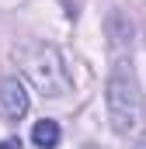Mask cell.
<instances>
[{"label": "cell", "instance_id": "8992f818", "mask_svg": "<svg viewBox=\"0 0 146 149\" xmlns=\"http://www.w3.org/2000/svg\"><path fill=\"white\" fill-rule=\"evenodd\" d=\"M0 149H21V139H4Z\"/></svg>", "mask_w": 146, "mask_h": 149}, {"label": "cell", "instance_id": "5b68a950", "mask_svg": "<svg viewBox=\"0 0 146 149\" xmlns=\"http://www.w3.org/2000/svg\"><path fill=\"white\" fill-rule=\"evenodd\" d=\"M59 121H52V118H42V121H35V128H32V142H35L38 149H56L59 146Z\"/></svg>", "mask_w": 146, "mask_h": 149}, {"label": "cell", "instance_id": "3957f363", "mask_svg": "<svg viewBox=\"0 0 146 149\" xmlns=\"http://www.w3.org/2000/svg\"><path fill=\"white\" fill-rule=\"evenodd\" d=\"M28 108H32V97H28L25 83L18 76H4V83H0V111L11 121H21L28 114Z\"/></svg>", "mask_w": 146, "mask_h": 149}, {"label": "cell", "instance_id": "6da1fadb", "mask_svg": "<svg viewBox=\"0 0 146 149\" xmlns=\"http://www.w3.org/2000/svg\"><path fill=\"white\" fill-rule=\"evenodd\" d=\"M14 63L21 66V73L32 80V87L42 97L59 101V97H66L73 90V80L66 73V66H63V56L49 42H25V45H18L14 49Z\"/></svg>", "mask_w": 146, "mask_h": 149}, {"label": "cell", "instance_id": "7a4b0ae2", "mask_svg": "<svg viewBox=\"0 0 146 149\" xmlns=\"http://www.w3.org/2000/svg\"><path fill=\"white\" fill-rule=\"evenodd\" d=\"M105 108H108V121L118 135H129L139 125L143 114V94H139V80L136 70L125 56H115L111 63L108 83H105Z\"/></svg>", "mask_w": 146, "mask_h": 149}, {"label": "cell", "instance_id": "277c9868", "mask_svg": "<svg viewBox=\"0 0 146 149\" xmlns=\"http://www.w3.org/2000/svg\"><path fill=\"white\" fill-rule=\"evenodd\" d=\"M108 38H111V49H115V52L132 49V21H129L122 10H111L108 14Z\"/></svg>", "mask_w": 146, "mask_h": 149}]
</instances>
